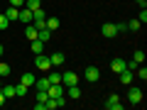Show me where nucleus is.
<instances>
[{
	"label": "nucleus",
	"instance_id": "nucleus-1",
	"mask_svg": "<svg viewBox=\"0 0 147 110\" xmlns=\"http://www.w3.org/2000/svg\"><path fill=\"white\" fill-rule=\"evenodd\" d=\"M34 66L39 68L42 73H47L49 68H52V59H49V56H44V52H42V54H37V59H34Z\"/></svg>",
	"mask_w": 147,
	"mask_h": 110
},
{
	"label": "nucleus",
	"instance_id": "nucleus-2",
	"mask_svg": "<svg viewBox=\"0 0 147 110\" xmlns=\"http://www.w3.org/2000/svg\"><path fill=\"white\" fill-rule=\"evenodd\" d=\"M76 83H79V73L76 71H64L61 73V86L69 88V86H76Z\"/></svg>",
	"mask_w": 147,
	"mask_h": 110
},
{
	"label": "nucleus",
	"instance_id": "nucleus-3",
	"mask_svg": "<svg viewBox=\"0 0 147 110\" xmlns=\"http://www.w3.org/2000/svg\"><path fill=\"white\" fill-rule=\"evenodd\" d=\"M84 78L88 81V83H96V81L100 78V68H98V66H86V71H84Z\"/></svg>",
	"mask_w": 147,
	"mask_h": 110
},
{
	"label": "nucleus",
	"instance_id": "nucleus-4",
	"mask_svg": "<svg viewBox=\"0 0 147 110\" xmlns=\"http://www.w3.org/2000/svg\"><path fill=\"white\" fill-rule=\"evenodd\" d=\"M127 100H130L132 105H140L142 103V91L137 88V86H130V88H127Z\"/></svg>",
	"mask_w": 147,
	"mask_h": 110
},
{
	"label": "nucleus",
	"instance_id": "nucleus-5",
	"mask_svg": "<svg viewBox=\"0 0 147 110\" xmlns=\"http://www.w3.org/2000/svg\"><path fill=\"white\" fill-rule=\"evenodd\" d=\"M103 105H105L108 110H123V103H120V98H118L115 93H113V95H108V100H105Z\"/></svg>",
	"mask_w": 147,
	"mask_h": 110
},
{
	"label": "nucleus",
	"instance_id": "nucleus-6",
	"mask_svg": "<svg viewBox=\"0 0 147 110\" xmlns=\"http://www.w3.org/2000/svg\"><path fill=\"white\" fill-rule=\"evenodd\" d=\"M100 32H103L105 39H113V37H118V30H115V25H113V22H105V25L100 27Z\"/></svg>",
	"mask_w": 147,
	"mask_h": 110
},
{
	"label": "nucleus",
	"instance_id": "nucleus-7",
	"mask_svg": "<svg viewBox=\"0 0 147 110\" xmlns=\"http://www.w3.org/2000/svg\"><path fill=\"white\" fill-rule=\"evenodd\" d=\"M17 20L22 22V25H32V20H34V17H32V10H27L25 5L20 7V15H17Z\"/></svg>",
	"mask_w": 147,
	"mask_h": 110
},
{
	"label": "nucleus",
	"instance_id": "nucleus-8",
	"mask_svg": "<svg viewBox=\"0 0 147 110\" xmlns=\"http://www.w3.org/2000/svg\"><path fill=\"white\" fill-rule=\"evenodd\" d=\"M47 93H49V98H64V86L61 83H52L47 88Z\"/></svg>",
	"mask_w": 147,
	"mask_h": 110
},
{
	"label": "nucleus",
	"instance_id": "nucleus-9",
	"mask_svg": "<svg viewBox=\"0 0 147 110\" xmlns=\"http://www.w3.org/2000/svg\"><path fill=\"white\" fill-rule=\"evenodd\" d=\"M118 76H120V83H125V86H130V83H132V78H135V73H132L130 68H123Z\"/></svg>",
	"mask_w": 147,
	"mask_h": 110
},
{
	"label": "nucleus",
	"instance_id": "nucleus-10",
	"mask_svg": "<svg viewBox=\"0 0 147 110\" xmlns=\"http://www.w3.org/2000/svg\"><path fill=\"white\" fill-rule=\"evenodd\" d=\"M3 12H5V17H7L10 22H15V20H17V15H20V7H12V5H7Z\"/></svg>",
	"mask_w": 147,
	"mask_h": 110
},
{
	"label": "nucleus",
	"instance_id": "nucleus-11",
	"mask_svg": "<svg viewBox=\"0 0 147 110\" xmlns=\"http://www.w3.org/2000/svg\"><path fill=\"white\" fill-rule=\"evenodd\" d=\"M49 59H52V68L61 66V64H64V52H54V54H52Z\"/></svg>",
	"mask_w": 147,
	"mask_h": 110
},
{
	"label": "nucleus",
	"instance_id": "nucleus-12",
	"mask_svg": "<svg viewBox=\"0 0 147 110\" xmlns=\"http://www.w3.org/2000/svg\"><path fill=\"white\" fill-rule=\"evenodd\" d=\"M30 47H32V54H34V56L44 52V42H42V39H32V44H30Z\"/></svg>",
	"mask_w": 147,
	"mask_h": 110
},
{
	"label": "nucleus",
	"instance_id": "nucleus-13",
	"mask_svg": "<svg viewBox=\"0 0 147 110\" xmlns=\"http://www.w3.org/2000/svg\"><path fill=\"white\" fill-rule=\"evenodd\" d=\"M34 86H37V91H47L52 83H49V78H47V76H42V78H34Z\"/></svg>",
	"mask_w": 147,
	"mask_h": 110
},
{
	"label": "nucleus",
	"instance_id": "nucleus-14",
	"mask_svg": "<svg viewBox=\"0 0 147 110\" xmlns=\"http://www.w3.org/2000/svg\"><path fill=\"white\" fill-rule=\"evenodd\" d=\"M37 39H42V42H49V39H52V30H47V27L37 30Z\"/></svg>",
	"mask_w": 147,
	"mask_h": 110
},
{
	"label": "nucleus",
	"instance_id": "nucleus-15",
	"mask_svg": "<svg viewBox=\"0 0 147 110\" xmlns=\"http://www.w3.org/2000/svg\"><path fill=\"white\" fill-rule=\"evenodd\" d=\"M47 78H49V83H61V73L54 71V68H49V71H47Z\"/></svg>",
	"mask_w": 147,
	"mask_h": 110
},
{
	"label": "nucleus",
	"instance_id": "nucleus-16",
	"mask_svg": "<svg viewBox=\"0 0 147 110\" xmlns=\"http://www.w3.org/2000/svg\"><path fill=\"white\" fill-rule=\"evenodd\" d=\"M110 68L115 73H120L123 68H125V59H113V61H110Z\"/></svg>",
	"mask_w": 147,
	"mask_h": 110
},
{
	"label": "nucleus",
	"instance_id": "nucleus-17",
	"mask_svg": "<svg viewBox=\"0 0 147 110\" xmlns=\"http://www.w3.org/2000/svg\"><path fill=\"white\" fill-rule=\"evenodd\" d=\"M0 91H3L5 98H17V95H15V86H10V83H3V88H0Z\"/></svg>",
	"mask_w": 147,
	"mask_h": 110
},
{
	"label": "nucleus",
	"instance_id": "nucleus-18",
	"mask_svg": "<svg viewBox=\"0 0 147 110\" xmlns=\"http://www.w3.org/2000/svg\"><path fill=\"white\" fill-rule=\"evenodd\" d=\"M61 25V22H59V17H47V20H44V27H47V30H57V27Z\"/></svg>",
	"mask_w": 147,
	"mask_h": 110
},
{
	"label": "nucleus",
	"instance_id": "nucleus-19",
	"mask_svg": "<svg viewBox=\"0 0 147 110\" xmlns=\"http://www.w3.org/2000/svg\"><path fill=\"white\" fill-rule=\"evenodd\" d=\"M22 83H25L27 86V88H30V86H34V73H30V71H25V73H22Z\"/></svg>",
	"mask_w": 147,
	"mask_h": 110
},
{
	"label": "nucleus",
	"instance_id": "nucleus-20",
	"mask_svg": "<svg viewBox=\"0 0 147 110\" xmlns=\"http://www.w3.org/2000/svg\"><path fill=\"white\" fill-rule=\"evenodd\" d=\"M69 98H71V100H79V98H81V88H79V83H76V86H69Z\"/></svg>",
	"mask_w": 147,
	"mask_h": 110
},
{
	"label": "nucleus",
	"instance_id": "nucleus-21",
	"mask_svg": "<svg viewBox=\"0 0 147 110\" xmlns=\"http://www.w3.org/2000/svg\"><path fill=\"white\" fill-rule=\"evenodd\" d=\"M25 7L34 12V10H39V7H42V0H25Z\"/></svg>",
	"mask_w": 147,
	"mask_h": 110
},
{
	"label": "nucleus",
	"instance_id": "nucleus-22",
	"mask_svg": "<svg viewBox=\"0 0 147 110\" xmlns=\"http://www.w3.org/2000/svg\"><path fill=\"white\" fill-rule=\"evenodd\" d=\"M25 37L30 39V42H32V39H37V27L34 25H27L25 27Z\"/></svg>",
	"mask_w": 147,
	"mask_h": 110
},
{
	"label": "nucleus",
	"instance_id": "nucleus-23",
	"mask_svg": "<svg viewBox=\"0 0 147 110\" xmlns=\"http://www.w3.org/2000/svg\"><path fill=\"white\" fill-rule=\"evenodd\" d=\"M15 95H17V98H25V95H27V86L22 83V81L15 86Z\"/></svg>",
	"mask_w": 147,
	"mask_h": 110
},
{
	"label": "nucleus",
	"instance_id": "nucleus-24",
	"mask_svg": "<svg viewBox=\"0 0 147 110\" xmlns=\"http://www.w3.org/2000/svg\"><path fill=\"white\" fill-rule=\"evenodd\" d=\"M135 71H137V78H140V81H147V68L142 66V64H140V66L135 68Z\"/></svg>",
	"mask_w": 147,
	"mask_h": 110
},
{
	"label": "nucleus",
	"instance_id": "nucleus-25",
	"mask_svg": "<svg viewBox=\"0 0 147 110\" xmlns=\"http://www.w3.org/2000/svg\"><path fill=\"white\" fill-rule=\"evenodd\" d=\"M0 76H3V78H7V76H10V64H0Z\"/></svg>",
	"mask_w": 147,
	"mask_h": 110
},
{
	"label": "nucleus",
	"instance_id": "nucleus-26",
	"mask_svg": "<svg viewBox=\"0 0 147 110\" xmlns=\"http://www.w3.org/2000/svg\"><path fill=\"white\" fill-rule=\"evenodd\" d=\"M10 27V20L5 17V12H0V30H7Z\"/></svg>",
	"mask_w": 147,
	"mask_h": 110
},
{
	"label": "nucleus",
	"instance_id": "nucleus-27",
	"mask_svg": "<svg viewBox=\"0 0 147 110\" xmlns=\"http://www.w3.org/2000/svg\"><path fill=\"white\" fill-rule=\"evenodd\" d=\"M37 100H39V103H47V100H49V93H47V91H37Z\"/></svg>",
	"mask_w": 147,
	"mask_h": 110
},
{
	"label": "nucleus",
	"instance_id": "nucleus-28",
	"mask_svg": "<svg viewBox=\"0 0 147 110\" xmlns=\"http://www.w3.org/2000/svg\"><path fill=\"white\" fill-rule=\"evenodd\" d=\"M140 20H130V22H127V30H132V32H137V30H140Z\"/></svg>",
	"mask_w": 147,
	"mask_h": 110
},
{
	"label": "nucleus",
	"instance_id": "nucleus-29",
	"mask_svg": "<svg viewBox=\"0 0 147 110\" xmlns=\"http://www.w3.org/2000/svg\"><path fill=\"white\" fill-rule=\"evenodd\" d=\"M132 61H135V64H145V54H142L140 49H137V52H135V56H132Z\"/></svg>",
	"mask_w": 147,
	"mask_h": 110
},
{
	"label": "nucleus",
	"instance_id": "nucleus-30",
	"mask_svg": "<svg viewBox=\"0 0 147 110\" xmlns=\"http://www.w3.org/2000/svg\"><path fill=\"white\" fill-rule=\"evenodd\" d=\"M7 5H12V7H22V5H25V0H7Z\"/></svg>",
	"mask_w": 147,
	"mask_h": 110
},
{
	"label": "nucleus",
	"instance_id": "nucleus-31",
	"mask_svg": "<svg viewBox=\"0 0 147 110\" xmlns=\"http://www.w3.org/2000/svg\"><path fill=\"white\" fill-rule=\"evenodd\" d=\"M137 20H140V25H145V22H147V10H145V7H142V12H140Z\"/></svg>",
	"mask_w": 147,
	"mask_h": 110
},
{
	"label": "nucleus",
	"instance_id": "nucleus-32",
	"mask_svg": "<svg viewBox=\"0 0 147 110\" xmlns=\"http://www.w3.org/2000/svg\"><path fill=\"white\" fill-rule=\"evenodd\" d=\"M115 30H118V34H120V32H127V22H120V25H115Z\"/></svg>",
	"mask_w": 147,
	"mask_h": 110
},
{
	"label": "nucleus",
	"instance_id": "nucleus-33",
	"mask_svg": "<svg viewBox=\"0 0 147 110\" xmlns=\"http://www.w3.org/2000/svg\"><path fill=\"white\" fill-rule=\"evenodd\" d=\"M5 100H7V98L3 95V91H0V105H5Z\"/></svg>",
	"mask_w": 147,
	"mask_h": 110
},
{
	"label": "nucleus",
	"instance_id": "nucleus-34",
	"mask_svg": "<svg viewBox=\"0 0 147 110\" xmlns=\"http://www.w3.org/2000/svg\"><path fill=\"white\" fill-rule=\"evenodd\" d=\"M3 54H5V44H0V59H3Z\"/></svg>",
	"mask_w": 147,
	"mask_h": 110
},
{
	"label": "nucleus",
	"instance_id": "nucleus-35",
	"mask_svg": "<svg viewBox=\"0 0 147 110\" xmlns=\"http://www.w3.org/2000/svg\"><path fill=\"white\" fill-rule=\"evenodd\" d=\"M135 3H140V5H142V7H145V0H135Z\"/></svg>",
	"mask_w": 147,
	"mask_h": 110
},
{
	"label": "nucleus",
	"instance_id": "nucleus-36",
	"mask_svg": "<svg viewBox=\"0 0 147 110\" xmlns=\"http://www.w3.org/2000/svg\"><path fill=\"white\" fill-rule=\"evenodd\" d=\"M0 88H3V76H0Z\"/></svg>",
	"mask_w": 147,
	"mask_h": 110
},
{
	"label": "nucleus",
	"instance_id": "nucleus-37",
	"mask_svg": "<svg viewBox=\"0 0 147 110\" xmlns=\"http://www.w3.org/2000/svg\"><path fill=\"white\" fill-rule=\"evenodd\" d=\"M0 12H3V7H0Z\"/></svg>",
	"mask_w": 147,
	"mask_h": 110
}]
</instances>
